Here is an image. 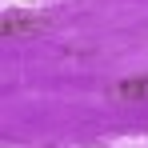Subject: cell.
Returning <instances> with one entry per match:
<instances>
[{
	"mask_svg": "<svg viewBox=\"0 0 148 148\" xmlns=\"http://www.w3.org/2000/svg\"><path fill=\"white\" fill-rule=\"evenodd\" d=\"M40 28H44V16H36V12H8L0 20V32L4 36H32Z\"/></svg>",
	"mask_w": 148,
	"mask_h": 148,
	"instance_id": "1",
	"label": "cell"
},
{
	"mask_svg": "<svg viewBox=\"0 0 148 148\" xmlns=\"http://www.w3.org/2000/svg\"><path fill=\"white\" fill-rule=\"evenodd\" d=\"M108 96L120 100V104H136V100H148V76H128V80H116L108 88Z\"/></svg>",
	"mask_w": 148,
	"mask_h": 148,
	"instance_id": "2",
	"label": "cell"
}]
</instances>
